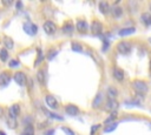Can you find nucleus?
Wrapping results in <instances>:
<instances>
[{"label": "nucleus", "mask_w": 151, "mask_h": 135, "mask_svg": "<svg viewBox=\"0 0 151 135\" xmlns=\"http://www.w3.org/2000/svg\"><path fill=\"white\" fill-rule=\"evenodd\" d=\"M131 86H132L133 90L136 92V94L144 95V94H146L149 92V86L144 80H133Z\"/></svg>", "instance_id": "nucleus-1"}, {"label": "nucleus", "mask_w": 151, "mask_h": 135, "mask_svg": "<svg viewBox=\"0 0 151 135\" xmlns=\"http://www.w3.org/2000/svg\"><path fill=\"white\" fill-rule=\"evenodd\" d=\"M97 129H99V124L92 126V128H91V135H94V134L97 133Z\"/></svg>", "instance_id": "nucleus-35"}, {"label": "nucleus", "mask_w": 151, "mask_h": 135, "mask_svg": "<svg viewBox=\"0 0 151 135\" xmlns=\"http://www.w3.org/2000/svg\"><path fill=\"white\" fill-rule=\"evenodd\" d=\"M149 41H150V43H151V38H150V39H149Z\"/></svg>", "instance_id": "nucleus-41"}, {"label": "nucleus", "mask_w": 151, "mask_h": 135, "mask_svg": "<svg viewBox=\"0 0 151 135\" xmlns=\"http://www.w3.org/2000/svg\"><path fill=\"white\" fill-rule=\"evenodd\" d=\"M117 126H118V122H113L111 124H107L106 128L104 129V133H111L112 130H114L117 128Z\"/></svg>", "instance_id": "nucleus-27"}, {"label": "nucleus", "mask_w": 151, "mask_h": 135, "mask_svg": "<svg viewBox=\"0 0 151 135\" xmlns=\"http://www.w3.org/2000/svg\"><path fill=\"white\" fill-rule=\"evenodd\" d=\"M22 135H34V128H33V126H27V127H25Z\"/></svg>", "instance_id": "nucleus-28"}, {"label": "nucleus", "mask_w": 151, "mask_h": 135, "mask_svg": "<svg viewBox=\"0 0 151 135\" xmlns=\"http://www.w3.org/2000/svg\"><path fill=\"white\" fill-rule=\"evenodd\" d=\"M101 103H103V94L99 92V93L94 96V99H93V101H92V107H93L94 109H97V108H99V107L101 106Z\"/></svg>", "instance_id": "nucleus-17"}, {"label": "nucleus", "mask_w": 151, "mask_h": 135, "mask_svg": "<svg viewBox=\"0 0 151 135\" xmlns=\"http://www.w3.org/2000/svg\"><path fill=\"white\" fill-rule=\"evenodd\" d=\"M118 116V113H117V110L116 112H111V114L105 119V121H104V123L107 126V124H111V123H113V122H116L114 120H116V117Z\"/></svg>", "instance_id": "nucleus-21"}, {"label": "nucleus", "mask_w": 151, "mask_h": 135, "mask_svg": "<svg viewBox=\"0 0 151 135\" xmlns=\"http://www.w3.org/2000/svg\"><path fill=\"white\" fill-rule=\"evenodd\" d=\"M140 20L145 26H151V14L149 12H143L140 15Z\"/></svg>", "instance_id": "nucleus-18"}, {"label": "nucleus", "mask_w": 151, "mask_h": 135, "mask_svg": "<svg viewBox=\"0 0 151 135\" xmlns=\"http://www.w3.org/2000/svg\"><path fill=\"white\" fill-rule=\"evenodd\" d=\"M57 54H58V50H55V49L50 50V53H48V55H47V59H48V60H52Z\"/></svg>", "instance_id": "nucleus-34"}, {"label": "nucleus", "mask_w": 151, "mask_h": 135, "mask_svg": "<svg viewBox=\"0 0 151 135\" xmlns=\"http://www.w3.org/2000/svg\"><path fill=\"white\" fill-rule=\"evenodd\" d=\"M150 69H151V62H150Z\"/></svg>", "instance_id": "nucleus-42"}, {"label": "nucleus", "mask_w": 151, "mask_h": 135, "mask_svg": "<svg viewBox=\"0 0 151 135\" xmlns=\"http://www.w3.org/2000/svg\"><path fill=\"white\" fill-rule=\"evenodd\" d=\"M90 31H91L93 34H99V33H101V31H103V23H101L99 20H93V21L91 22Z\"/></svg>", "instance_id": "nucleus-8"}, {"label": "nucleus", "mask_w": 151, "mask_h": 135, "mask_svg": "<svg viewBox=\"0 0 151 135\" xmlns=\"http://www.w3.org/2000/svg\"><path fill=\"white\" fill-rule=\"evenodd\" d=\"M119 103L117 102V100H107V102L105 103V109L106 110H110V112H116L117 108H118Z\"/></svg>", "instance_id": "nucleus-14"}, {"label": "nucleus", "mask_w": 151, "mask_h": 135, "mask_svg": "<svg viewBox=\"0 0 151 135\" xmlns=\"http://www.w3.org/2000/svg\"><path fill=\"white\" fill-rule=\"evenodd\" d=\"M13 80L21 87L26 86V83H27V77H26V74L24 72H15L13 75Z\"/></svg>", "instance_id": "nucleus-4"}, {"label": "nucleus", "mask_w": 151, "mask_h": 135, "mask_svg": "<svg viewBox=\"0 0 151 135\" xmlns=\"http://www.w3.org/2000/svg\"><path fill=\"white\" fill-rule=\"evenodd\" d=\"M37 77H38V81L41 83V85H45V70L42 69H39L38 73H37Z\"/></svg>", "instance_id": "nucleus-24"}, {"label": "nucleus", "mask_w": 151, "mask_h": 135, "mask_svg": "<svg viewBox=\"0 0 151 135\" xmlns=\"http://www.w3.org/2000/svg\"><path fill=\"white\" fill-rule=\"evenodd\" d=\"M15 6H17V8L19 9V8H21V6H22V2L21 1H18L17 4H15Z\"/></svg>", "instance_id": "nucleus-37"}, {"label": "nucleus", "mask_w": 151, "mask_h": 135, "mask_svg": "<svg viewBox=\"0 0 151 135\" xmlns=\"http://www.w3.org/2000/svg\"><path fill=\"white\" fill-rule=\"evenodd\" d=\"M61 31H63L64 33H66V34L72 33V32L74 31V25H73L72 20H67L66 22H64V25H63V27H61Z\"/></svg>", "instance_id": "nucleus-13"}, {"label": "nucleus", "mask_w": 151, "mask_h": 135, "mask_svg": "<svg viewBox=\"0 0 151 135\" xmlns=\"http://www.w3.org/2000/svg\"><path fill=\"white\" fill-rule=\"evenodd\" d=\"M12 2L11 1H2V5H6V6H8V5H11Z\"/></svg>", "instance_id": "nucleus-38"}, {"label": "nucleus", "mask_w": 151, "mask_h": 135, "mask_svg": "<svg viewBox=\"0 0 151 135\" xmlns=\"http://www.w3.org/2000/svg\"><path fill=\"white\" fill-rule=\"evenodd\" d=\"M149 9H150V12H151V2H150V5H149Z\"/></svg>", "instance_id": "nucleus-40"}, {"label": "nucleus", "mask_w": 151, "mask_h": 135, "mask_svg": "<svg viewBox=\"0 0 151 135\" xmlns=\"http://www.w3.org/2000/svg\"><path fill=\"white\" fill-rule=\"evenodd\" d=\"M61 130L65 131L67 135H76V133H74L71 128H68V127H64V126H63V127H61Z\"/></svg>", "instance_id": "nucleus-33"}, {"label": "nucleus", "mask_w": 151, "mask_h": 135, "mask_svg": "<svg viewBox=\"0 0 151 135\" xmlns=\"http://www.w3.org/2000/svg\"><path fill=\"white\" fill-rule=\"evenodd\" d=\"M8 122H7V124H8V127L9 128H17V126H18V123H17V121H15V119L14 117H8V120H7Z\"/></svg>", "instance_id": "nucleus-30"}, {"label": "nucleus", "mask_w": 151, "mask_h": 135, "mask_svg": "<svg viewBox=\"0 0 151 135\" xmlns=\"http://www.w3.org/2000/svg\"><path fill=\"white\" fill-rule=\"evenodd\" d=\"M0 135H6V134H5V133H4L2 130H0Z\"/></svg>", "instance_id": "nucleus-39"}, {"label": "nucleus", "mask_w": 151, "mask_h": 135, "mask_svg": "<svg viewBox=\"0 0 151 135\" xmlns=\"http://www.w3.org/2000/svg\"><path fill=\"white\" fill-rule=\"evenodd\" d=\"M71 47H72V50H74V52H81L83 50L81 45L78 43V42H72L71 43Z\"/></svg>", "instance_id": "nucleus-29"}, {"label": "nucleus", "mask_w": 151, "mask_h": 135, "mask_svg": "<svg viewBox=\"0 0 151 135\" xmlns=\"http://www.w3.org/2000/svg\"><path fill=\"white\" fill-rule=\"evenodd\" d=\"M116 48H117V52H118L119 54H122V55H126V54H129V53L131 52L132 45H131V42L123 40V41H120V42L117 43Z\"/></svg>", "instance_id": "nucleus-2"}, {"label": "nucleus", "mask_w": 151, "mask_h": 135, "mask_svg": "<svg viewBox=\"0 0 151 135\" xmlns=\"http://www.w3.org/2000/svg\"><path fill=\"white\" fill-rule=\"evenodd\" d=\"M112 75H113V77L117 80V81H123L124 80V77H125V74H124V70L122 69V68H119V67H114L113 68V70H112Z\"/></svg>", "instance_id": "nucleus-12"}, {"label": "nucleus", "mask_w": 151, "mask_h": 135, "mask_svg": "<svg viewBox=\"0 0 151 135\" xmlns=\"http://www.w3.org/2000/svg\"><path fill=\"white\" fill-rule=\"evenodd\" d=\"M45 102H46L47 107L51 108V109H53V110L57 109V108L59 107V103H58L57 99H55L53 95H46V97H45Z\"/></svg>", "instance_id": "nucleus-7"}, {"label": "nucleus", "mask_w": 151, "mask_h": 135, "mask_svg": "<svg viewBox=\"0 0 151 135\" xmlns=\"http://www.w3.org/2000/svg\"><path fill=\"white\" fill-rule=\"evenodd\" d=\"M74 28H76L79 33H86V32L90 29V25L87 23L86 20H84V19H79V20L77 21Z\"/></svg>", "instance_id": "nucleus-6"}, {"label": "nucleus", "mask_w": 151, "mask_h": 135, "mask_svg": "<svg viewBox=\"0 0 151 135\" xmlns=\"http://www.w3.org/2000/svg\"><path fill=\"white\" fill-rule=\"evenodd\" d=\"M8 67L11 69H14V68H19L20 67V61L18 59H12L9 62H8Z\"/></svg>", "instance_id": "nucleus-26"}, {"label": "nucleus", "mask_w": 151, "mask_h": 135, "mask_svg": "<svg viewBox=\"0 0 151 135\" xmlns=\"http://www.w3.org/2000/svg\"><path fill=\"white\" fill-rule=\"evenodd\" d=\"M22 28H24V31H25L28 35H35V34L38 33V26H37L35 23L31 22V21L25 22L24 26H22Z\"/></svg>", "instance_id": "nucleus-3"}, {"label": "nucleus", "mask_w": 151, "mask_h": 135, "mask_svg": "<svg viewBox=\"0 0 151 135\" xmlns=\"http://www.w3.org/2000/svg\"><path fill=\"white\" fill-rule=\"evenodd\" d=\"M20 112H21V109H20V106L18 104V103H14V104H12L11 107H9V109H8V113H9V116L11 117H17L19 114H20Z\"/></svg>", "instance_id": "nucleus-15"}, {"label": "nucleus", "mask_w": 151, "mask_h": 135, "mask_svg": "<svg viewBox=\"0 0 151 135\" xmlns=\"http://www.w3.org/2000/svg\"><path fill=\"white\" fill-rule=\"evenodd\" d=\"M11 79L12 77H11V74L8 72H1L0 73V86H2V87L8 86L11 82Z\"/></svg>", "instance_id": "nucleus-11"}, {"label": "nucleus", "mask_w": 151, "mask_h": 135, "mask_svg": "<svg viewBox=\"0 0 151 135\" xmlns=\"http://www.w3.org/2000/svg\"><path fill=\"white\" fill-rule=\"evenodd\" d=\"M42 28H44V32H45L46 34L52 35V34H54V33H55V31H57V25H55L53 21L47 20V21H45V22H44Z\"/></svg>", "instance_id": "nucleus-5"}, {"label": "nucleus", "mask_w": 151, "mask_h": 135, "mask_svg": "<svg viewBox=\"0 0 151 135\" xmlns=\"http://www.w3.org/2000/svg\"><path fill=\"white\" fill-rule=\"evenodd\" d=\"M46 114L51 117V119H55V120H59V121H61L63 120V116H60V115H57L55 113H51V112H46Z\"/></svg>", "instance_id": "nucleus-32"}, {"label": "nucleus", "mask_w": 151, "mask_h": 135, "mask_svg": "<svg viewBox=\"0 0 151 135\" xmlns=\"http://www.w3.org/2000/svg\"><path fill=\"white\" fill-rule=\"evenodd\" d=\"M37 52H38V58H37V60H35V62H34L35 66L40 65V63L42 62V60H44V53H42V50H41L40 48H38Z\"/></svg>", "instance_id": "nucleus-25"}, {"label": "nucleus", "mask_w": 151, "mask_h": 135, "mask_svg": "<svg viewBox=\"0 0 151 135\" xmlns=\"http://www.w3.org/2000/svg\"><path fill=\"white\" fill-rule=\"evenodd\" d=\"M8 56H9L8 50L5 49V48H1V49H0V61H1V62H6V61L8 60Z\"/></svg>", "instance_id": "nucleus-23"}, {"label": "nucleus", "mask_w": 151, "mask_h": 135, "mask_svg": "<svg viewBox=\"0 0 151 135\" xmlns=\"http://www.w3.org/2000/svg\"><path fill=\"white\" fill-rule=\"evenodd\" d=\"M32 122H33V117L32 116H25L22 119V123H25L26 127L27 126H32Z\"/></svg>", "instance_id": "nucleus-31"}, {"label": "nucleus", "mask_w": 151, "mask_h": 135, "mask_svg": "<svg viewBox=\"0 0 151 135\" xmlns=\"http://www.w3.org/2000/svg\"><path fill=\"white\" fill-rule=\"evenodd\" d=\"M65 113L67 115H71V116H77L79 114V108L76 104L68 103V104L65 106Z\"/></svg>", "instance_id": "nucleus-9"}, {"label": "nucleus", "mask_w": 151, "mask_h": 135, "mask_svg": "<svg viewBox=\"0 0 151 135\" xmlns=\"http://www.w3.org/2000/svg\"><path fill=\"white\" fill-rule=\"evenodd\" d=\"M136 32V28L134 27H126V28H122L118 31V35L119 36H129L131 34H133Z\"/></svg>", "instance_id": "nucleus-16"}, {"label": "nucleus", "mask_w": 151, "mask_h": 135, "mask_svg": "<svg viewBox=\"0 0 151 135\" xmlns=\"http://www.w3.org/2000/svg\"><path fill=\"white\" fill-rule=\"evenodd\" d=\"M111 13H112V15H113V18L114 19H118V18H120L122 15H123V8L122 7H117V6H114L112 9H111Z\"/></svg>", "instance_id": "nucleus-22"}, {"label": "nucleus", "mask_w": 151, "mask_h": 135, "mask_svg": "<svg viewBox=\"0 0 151 135\" xmlns=\"http://www.w3.org/2000/svg\"><path fill=\"white\" fill-rule=\"evenodd\" d=\"M2 42H4L5 49H7V50H8V49H12V48L14 47V42H13L12 38H9V36H4Z\"/></svg>", "instance_id": "nucleus-19"}, {"label": "nucleus", "mask_w": 151, "mask_h": 135, "mask_svg": "<svg viewBox=\"0 0 151 135\" xmlns=\"http://www.w3.org/2000/svg\"><path fill=\"white\" fill-rule=\"evenodd\" d=\"M106 93H107V97L110 100H116V97L118 96V90L114 87H109Z\"/></svg>", "instance_id": "nucleus-20"}, {"label": "nucleus", "mask_w": 151, "mask_h": 135, "mask_svg": "<svg viewBox=\"0 0 151 135\" xmlns=\"http://www.w3.org/2000/svg\"><path fill=\"white\" fill-rule=\"evenodd\" d=\"M44 135H54V129H50L44 133Z\"/></svg>", "instance_id": "nucleus-36"}, {"label": "nucleus", "mask_w": 151, "mask_h": 135, "mask_svg": "<svg viewBox=\"0 0 151 135\" xmlns=\"http://www.w3.org/2000/svg\"><path fill=\"white\" fill-rule=\"evenodd\" d=\"M98 9H99V12L101 14L106 15V14H109L111 12V5L107 1H100L98 4Z\"/></svg>", "instance_id": "nucleus-10"}]
</instances>
